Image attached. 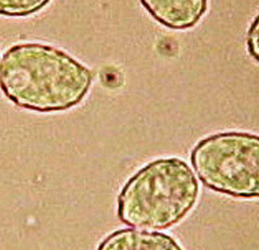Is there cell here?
<instances>
[{"label":"cell","instance_id":"obj_1","mask_svg":"<svg viewBox=\"0 0 259 250\" xmlns=\"http://www.w3.org/2000/svg\"><path fill=\"white\" fill-rule=\"evenodd\" d=\"M93 74L57 48L40 44L15 45L0 63V87L20 107L39 112L69 110L83 100Z\"/></svg>","mask_w":259,"mask_h":250},{"label":"cell","instance_id":"obj_4","mask_svg":"<svg viewBox=\"0 0 259 250\" xmlns=\"http://www.w3.org/2000/svg\"><path fill=\"white\" fill-rule=\"evenodd\" d=\"M144 8L165 27L183 30L195 26L205 14L207 0H140Z\"/></svg>","mask_w":259,"mask_h":250},{"label":"cell","instance_id":"obj_2","mask_svg":"<svg viewBox=\"0 0 259 250\" xmlns=\"http://www.w3.org/2000/svg\"><path fill=\"white\" fill-rule=\"evenodd\" d=\"M198 196L196 177L184 160L158 159L141 168L124 185L117 213L131 227L166 229L186 217Z\"/></svg>","mask_w":259,"mask_h":250},{"label":"cell","instance_id":"obj_5","mask_svg":"<svg viewBox=\"0 0 259 250\" xmlns=\"http://www.w3.org/2000/svg\"><path fill=\"white\" fill-rule=\"evenodd\" d=\"M97 250H183L172 237L158 232L126 228L109 234Z\"/></svg>","mask_w":259,"mask_h":250},{"label":"cell","instance_id":"obj_6","mask_svg":"<svg viewBox=\"0 0 259 250\" xmlns=\"http://www.w3.org/2000/svg\"><path fill=\"white\" fill-rule=\"evenodd\" d=\"M50 0H0V15L26 17L41 10Z\"/></svg>","mask_w":259,"mask_h":250},{"label":"cell","instance_id":"obj_3","mask_svg":"<svg viewBox=\"0 0 259 250\" xmlns=\"http://www.w3.org/2000/svg\"><path fill=\"white\" fill-rule=\"evenodd\" d=\"M191 162L199 180L211 190L234 197H259V136L226 131L203 138Z\"/></svg>","mask_w":259,"mask_h":250},{"label":"cell","instance_id":"obj_7","mask_svg":"<svg viewBox=\"0 0 259 250\" xmlns=\"http://www.w3.org/2000/svg\"><path fill=\"white\" fill-rule=\"evenodd\" d=\"M247 47L250 56L259 62V14L253 20L247 33Z\"/></svg>","mask_w":259,"mask_h":250}]
</instances>
